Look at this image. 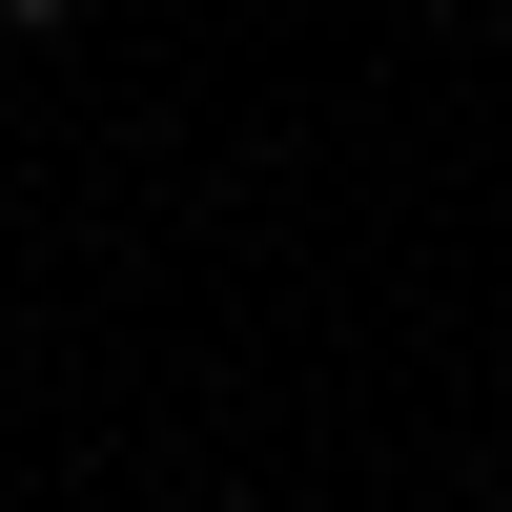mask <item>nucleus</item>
<instances>
[{"instance_id": "1", "label": "nucleus", "mask_w": 512, "mask_h": 512, "mask_svg": "<svg viewBox=\"0 0 512 512\" xmlns=\"http://www.w3.org/2000/svg\"><path fill=\"white\" fill-rule=\"evenodd\" d=\"M0 21H82V0H0Z\"/></svg>"}]
</instances>
